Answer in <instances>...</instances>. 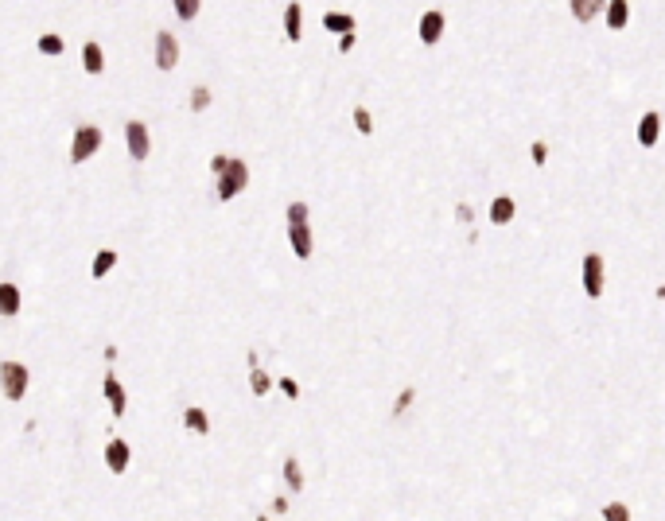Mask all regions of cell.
Listing matches in <instances>:
<instances>
[{"label": "cell", "instance_id": "6da1fadb", "mask_svg": "<svg viewBox=\"0 0 665 521\" xmlns=\"http://www.w3.org/2000/svg\"><path fill=\"white\" fill-rule=\"evenodd\" d=\"M245 183H249V167H245V160H230V167L218 176V198L230 203L234 195L245 191Z\"/></svg>", "mask_w": 665, "mask_h": 521}, {"label": "cell", "instance_id": "7a4b0ae2", "mask_svg": "<svg viewBox=\"0 0 665 521\" xmlns=\"http://www.w3.org/2000/svg\"><path fill=\"white\" fill-rule=\"evenodd\" d=\"M98 148H101V128L82 125L78 133H74V144H70V160H74V164H82V160H90Z\"/></svg>", "mask_w": 665, "mask_h": 521}, {"label": "cell", "instance_id": "3957f363", "mask_svg": "<svg viewBox=\"0 0 665 521\" xmlns=\"http://www.w3.org/2000/svg\"><path fill=\"white\" fill-rule=\"evenodd\" d=\"M0 377H4V397L8 401H20L28 393V370L20 362H4L0 366Z\"/></svg>", "mask_w": 665, "mask_h": 521}, {"label": "cell", "instance_id": "277c9868", "mask_svg": "<svg viewBox=\"0 0 665 521\" xmlns=\"http://www.w3.org/2000/svg\"><path fill=\"white\" fill-rule=\"evenodd\" d=\"M584 292L596 300V296H603V257L599 253H587L584 257Z\"/></svg>", "mask_w": 665, "mask_h": 521}, {"label": "cell", "instance_id": "5b68a950", "mask_svg": "<svg viewBox=\"0 0 665 521\" xmlns=\"http://www.w3.org/2000/svg\"><path fill=\"white\" fill-rule=\"evenodd\" d=\"M176 62H179L176 35H171V31H160V35H156V67L160 70H176Z\"/></svg>", "mask_w": 665, "mask_h": 521}, {"label": "cell", "instance_id": "8992f818", "mask_svg": "<svg viewBox=\"0 0 665 521\" xmlns=\"http://www.w3.org/2000/svg\"><path fill=\"white\" fill-rule=\"evenodd\" d=\"M125 140H128V156H133V160H144L148 156V125L128 121V125H125Z\"/></svg>", "mask_w": 665, "mask_h": 521}, {"label": "cell", "instance_id": "52a82bcc", "mask_svg": "<svg viewBox=\"0 0 665 521\" xmlns=\"http://www.w3.org/2000/svg\"><path fill=\"white\" fill-rule=\"evenodd\" d=\"M128 459H133V452H128V443L125 440H109V447H106V467L109 471H125L128 467Z\"/></svg>", "mask_w": 665, "mask_h": 521}, {"label": "cell", "instance_id": "ba28073f", "mask_svg": "<svg viewBox=\"0 0 665 521\" xmlns=\"http://www.w3.org/2000/svg\"><path fill=\"white\" fill-rule=\"evenodd\" d=\"M288 241H292L296 257H312V230H308V222H292V230H288Z\"/></svg>", "mask_w": 665, "mask_h": 521}, {"label": "cell", "instance_id": "9c48e42d", "mask_svg": "<svg viewBox=\"0 0 665 521\" xmlns=\"http://www.w3.org/2000/svg\"><path fill=\"white\" fill-rule=\"evenodd\" d=\"M440 35H444V16L440 12H424L421 16V43H440Z\"/></svg>", "mask_w": 665, "mask_h": 521}, {"label": "cell", "instance_id": "30bf717a", "mask_svg": "<svg viewBox=\"0 0 665 521\" xmlns=\"http://www.w3.org/2000/svg\"><path fill=\"white\" fill-rule=\"evenodd\" d=\"M657 137H662V117H657V113H646V117L638 121V140H642L646 148H654Z\"/></svg>", "mask_w": 665, "mask_h": 521}, {"label": "cell", "instance_id": "8fae6325", "mask_svg": "<svg viewBox=\"0 0 665 521\" xmlns=\"http://www.w3.org/2000/svg\"><path fill=\"white\" fill-rule=\"evenodd\" d=\"M284 35H288L292 43L303 35V8L296 4V0L288 4V8H284Z\"/></svg>", "mask_w": 665, "mask_h": 521}, {"label": "cell", "instance_id": "7c38bea8", "mask_svg": "<svg viewBox=\"0 0 665 521\" xmlns=\"http://www.w3.org/2000/svg\"><path fill=\"white\" fill-rule=\"evenodd\" d=\"M626 20H630V4H626V0H607V28L623 31Z\"/></svg>", "mask_w": 665, "mask_h": 521}, {"label": "cell", "instance_id": "4fadbf2b", "mask_svg": "<svg viewBox=\"0 0 665 521\" xmlns=\"http://www.w3.org/2000/svg\"><path fill=\"white\" fill-rule=\"evenodd\" d=\"M603 8H607V0H572V16L580 24H591Z\"/></svg>", "mask_w": 665, "mask_h": 521}, {"label": "cell", "instance_id": "5bb4252c", "mask_svg": "<svg viewBox=\"0 0 665 521\" xmlns=\"http://www.w3.org/2000/svg\"><path fill=\"white\" fill-rule=\"evenodd\" d=\"M106 401L113 404V413L125 416V389H121L117 377H106Z\"/></svg>", "mask_w": 665, "mask_h": 521}, {"label": "cell", "instance_id": "9a60e30c", "mask_svg": "<svg viewBox=\"0 0 665 521\" xmlns=\"http://www.w3.org/2000/svg\"><path fill=\"white\" fill-rule=\"evenodd\" d=\"M82 62H86L90 74H101V70H106V59H101L98 43H86V47H82Z\"/></svg>", "mask_w": 665, "mask_h": 521}, {"label": "cell", "instance_id": "2e32d148", "mask_svg": "<svg viewBox=\"0 0 665 521\" xmlns=\"http://www.w3.org/2000/svg\"><path fill=\"white\" fill-rule=\"evenodd\" d=\"M510 218H514V198H494V203H490V222L506 226Z\"/></svg>", "mask_w": 665, "mask_h": 521}, {"label": "cell", "instance_id": "e0dca14e", "mask_svg": "<svg viewBox=\"0 0 665 521\" xmlns=\"http://www.w3.org/2000/svg\"><path fill=\"white\" fill-rule=\"evenodd\" d=\"M0 307H4V315L20 311V288H16V284H0Z\"/></svg>", "mask_w": 665, "mask_h": 521}, {"label": "cell", "instance_id": "ac0fdd59", "mask_svg": "<svg viewBox=\"0 0 665 521\" xmlns=\"http://www.w3.org/2000/svg\"><path fill=\"white\" fill-rule=\"evenodd\" d=\"M183 424L191 428V432H199V436H206V432H210V420H206V413H203V409H187V413H183Z\"/></svg>", "mask_w": 665, "mask_h": 521}, {"label": "cell", "instance_id": "d6986e66", "mask_svg": "<svg viewBox=\"0 0 665 521\" xmlns=\"http://www.w3.org/2000/svg\"><path fill=\"white\" fill-rule=\"evenodd\" d=\"M323 28H327V31H354V16H339V12H327V16H323Z\"/></svg>", "mask_w": 665, "mask_h": 521}, {"label": "cell", "instance_id": "ffe728a7", "mask_svg": "<svg viewBox=\"0 0 665 521\" xmlns=\"http://www.w3.org/2000/svg\"><path fill=\"white\" fill-rule=\"evenodd\" d=\"M113 265H117V253H113V249H101V253L94 257V276H106Z\"/></svg>", "mask_w": 665, "mask_h": 521}, {"label": "cell", "instance_id": "44dd1931", "mask_svg": "<svg viewBox=\"0 0 665 521\" xmlns=\"http://www.w3.org/2000/svg\"><path fill=\"white\" fill-rule=\"evenodd\" d=\"M284 479H288L292 490H300V486H303V471H300V463H296V459H284Z\"/></svg>", "mask_w": 665, "mask_h": 521}, {"label": "cell", "instance_id": "7402d4cb", "mask_svg": "<svg viewBox=\"0 0 665 521\" xmlns=\"http://www.w3.org/2000/svg\"><path fill=\"white\" fill-rule=\"evenodd\" d=\"M354 125H358V133H362V137H370L373 133V117H370V109H354Z\"/></svg>", "mask_w": 665, "mask_h": 521}, {"label": "cell", "instance_id": "603a6c76", "mask_svg": "<svg viewBox=\"0 0 665 521\" xmlns=\"http://www.w3.org/2000/svg\"><path fill=\"white\" fill-rule=\"evenodd\" d=\"M206 105H210V89H206V86H195V89H191V109H195V113H203Z\"/></svg>", "mask_w": 665, "mask_h": 521}, {"label": "cell", "instance_id": "cb8c5ba5", "mask_svg": "<svg viewBox=\"0 0 665 521\" xmlns=\"http://www.w3.org/2000/svg\"><path fill=\"white\" fill-rule=\"evenodd\" d=\"M176 16H179V20H195V16H199V0H176Z\"/></svg>", "mask_w": 665, "mask_h": 521}, {"label": "cell", "instance_id": "d4e9b609", "mask_svg": "<svg viewBox=\"0 0 665 521\" xmlns=\"http://www.w3.org/2000/svg\"><path fill=\"white\" fill-rule=\"evenodd\" d=\"M249 385H253V393H257V397H261V393H269V374L253 366V374H249Z\"/></svg>", "mask_w": 665, "mask_h": 521}, {"label": "cell", "instance_id": "484cf974", "mask_svg": "<svg viewBox=\"0 0 665 521\" xmlns=\"http://www.w3.org/2000/svg\"><path fill=\"white\" fill-rule=\"evenodd\" d=\"M40 51H43V55H62V40H59V35H43Z\"/></svg>", "mask_w": 665, "mask_h": 521}, {"label": "cell", "instance_id": "4316f807", "mask_svg": "<svg viewBox=\"0 0 665 521\" xmlns=\"http://www.w3.org/2000/svg\"><path fill=\"white\" fill-rule=\"evenodd\" d=\"M607 521H626V518H630V510H626V506H623V502H615V506H607Z\"/></svg>", "mask_w": 665, "mask_h": 521}, {"label": "cell", "instance_id": "83f0119b", "mask_svg": "<svg viewBox=\"0 0 665 521\" xmlns=\"http://www.w3.org/2000/svg\"><path fill=\"white\" fill-rule=\"evenodd\" d=\"M288 222H308V203H292L288 207Z\"/></svg>", "mask_w": 665, "mask_h": 521}, {"label": "cell", "instance_id": "f1b7e54d", "mask_svg": "<svg viewBox=\"0 0 665 521\" xmlns=\"http://www.w3.org/2000/svg\"><path fill=\"white\" fill-rule=\"evenodd\" d=\"M533 164H548V144H541V140H537V144H533Z\"/></svg>", "mask_w": 665, "mask_h": 521}, {"label": "cell", "instance_id": "f546056e", "mask_svg": "<svg viewBox=\"0 0 665 521\" xmlns=\"http://www.w3.org/2000/svg\"><path fill=\"white\" fill-rule=\"evenodd\" d=\"M230 160H234V156H214V160H210V171H214V176H222L226 167H230Z\"/></svg>", "mask_w": 665, "mask_h": 521}, {"label": "cell", "instance_id": "4dcf8cb0", "mask_svg": "<svg viewBox=\"0 0 665 521\" xmlns=\"http://www.w3.org/2000/svg\"><path fill=\"white\" fill-rule=\"evenodd\" d=\"M412 404V389H405L401 397H397V404H393V413H405V409H409Z\"/></svg>", "mask_w": 665, "mask_h": 521}, {"label": "cell", "instance_id": "1f68e13d", "mask_svg": "<svg viewBox=\"0 0 665 521\" xmlns=\"http://www.w3.org/2000/svg\"><path fill=\"white\" fill-rule=\"evenodd\" d=\"M280 389H284L288 397H300V385H296L292 377H280Z\"/></svg>", "mask_w": 665, "mask_h": 521}, {"label": "cell", "instance_id": "d6a6232c", "mask_svg": "<svg viewBox=\"0 0 665 521\" xmlns=\"http://www.w3.org/2000/svg\"><path fill=\"white\" fill-rule=\"evenodd\" d=\"M351 47H354V35H351V31H346L343 40H339V51H351Z\"/></svg>", "mask_w": 665, "mask_h": 521}, {"label": "cell", "instance_id": "836d02e7", "mask_svg": "<svg viewBox=\"0 0 665 521\" xmlns=\"http://www.w3.org/2000/svg\"><path fill=\"white\" fill-rule=\"evenodd\" d=\"M455 218H460V222H471L475 214H471V207H460V210H455Z\"/></svg>", "mask_w": 665, "mask_h": 521}, {"label": "cell", "instance_id": "e575fe53", "mask_svg": "<svg viewBox=\"0 0 665 521\" xmlns=\"http://www.w3.org/2000/svg\"><path fill=\"white\" fill-rule=\"evenodd\" d=\"M657 296H662V300H665V284H662V288H657Z\"/></svg>", "mask_w": 665, "mask_h": 521}]
</instances>
